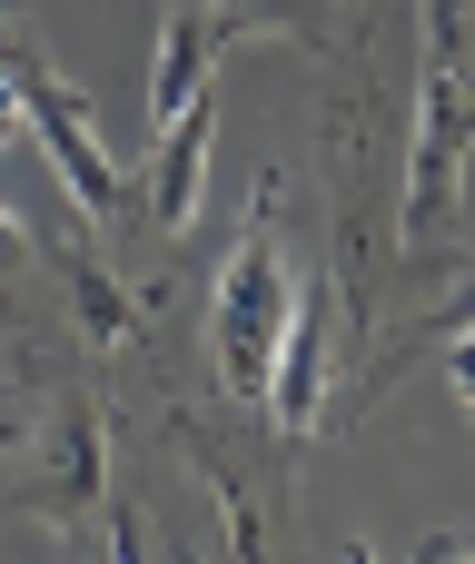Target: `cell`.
<instances>
[{
  "mask_svg": "<svg viewBox=\"0 0 475 564\" xmlns=\"http://www.w3.org/2000/svg\"><path fill=\"white\" fill-rule=\"evenodd\" d=\"M278 178H258V198H248V228H238V248L218 258V297H208V347H218V377H228V397H268V367H278V337H288V317H298V268H288V248H278Z\"/></svg>",
  "mask_w": 475,
  "mask_h": 564,
  "instance_id": "6da1fadb",
  "label": "cell"
},
{
  "mask_svg": "<svg viewBox=\"0 0 475 564\" xmlns=\"http://www.w3.org/2000/svg\"><path fill=\"white\" fill-rule=\"evenodd\" d=\"M466 169H475V69L417 50V129H407V198H397V238L407 248H427L456 218Z\"/></svg>",
  "mask_w": 475,
  "mask_h": 564,
  "instance_id": "7a4b0ae2",
  "label": "cell"
},
{
  "mask_svg": "<svg viewBox=\"0 0 475 564\" xmlns=\"http://www.w3.org/2000/svg\"><path fill=\"white\" fill-rule=\"evenodd\" d=\"M0 59H10V89H20V119H30V139H40V159H50V178H60V198L79 208V218H119L129 208V188H119V159H109V139H99V119H89V99L30 50V40H0Z\"/></svg>",
  "mask_w": 475,
  "mask_h": 564,
  "instance_id": "3957f363",
  "label": "cell"
},
{
  "mask_svg": "<svg viewBox=\"0 0 475 564\" xmlns=\"http://www.w3.org/2000/svg\"><path fill=\"white\" fill-rule=\"evenodd\" d=\"M337 347H347V317H337V297L317 288V297H298V317H288V337H278V367H268V416H278V436H317V416H327V377H337Z\"/></svg>",
  "mask_w": 475,
  "mask_h": 564,
  "instance_id": "277c9868",
  "label": "cell"
},
{
  "mask_svg": "<svg viewBox=\"0 0 475 564\" xmlns=\"http://www.w3.org/2000/svg\"><path fill=\"white\" fill-rule=\"evenodd\" d=\"M238 30H248V20H228L218 0H169L159 59H149V129H169L188 99H208V79H218V59H228Z\"/></svg>",
  "mask_w": 475,
  "mask_h": 564,
  "instance_id": "5b68a950",
  "label": "cell"
},
{
  "mask_svg": "<svg viewBox=\"0 0 475 564\" xmlns=\"http://www.w3.org/2000/svg\"><path fill=\"white\" fill-rule=\"evenodd\" d=\"M208 149H218V99H188L169 129H149V218L179 238L198 218V188H208Z\"/></svg>",
  "mask_w": 475,
  "mask_h": 564,
  "instance_id": "8992f818",
  "label": "cell"
},
{
  "mask_svg": "<svg viewBox=\"0 0 475 564\" xmlns=\"http://www.w3.org/2000/svg\"><path fill=\"white\" fill-rule=\"evenodd\" d=\"M40 506L69 525L99 506V406L89 397H60L50 406V476H40Z\"/></svg>",
  "mask_w": 475,
  "mask_h": 564,
  "instance_id": "52a82bcc",
  "label": "cell"
},
{
  "mask_svg": "<svg viewBox=\"0 0 475 564\" xmlns=\"http://www.w3.org/2000/svg\"><path fill=\"white\" fill-rule=\"evenodd\" d=\"M60 278H69V307H79V327H89V347H129V337H139V307L119 297V278H109L99 258H69Z\"/></svg>",
  "mask_w": 475,
  "mask_h": 564,
  "instance_id": "ba28073f",
  "label": "cell"
},
{
  "mask_svg": "<svg viewBox=\"0 0 475 564\" xmlns=\"http://www.w3.org/2000/svg\"><path fill=\"white\" fill-rule=\"evenodd\" d=\"M20 268H40V238L0 208V317H10V288H20Z\"/></svg>",
  "mask_w": 475,
  "mask_h": 564,
  "instance_id": "9c48e42d",
  "label": "cell"
},
{
  "mask_svg": "<svg viewBox=\"0 0 475 564\" xmlns=\"http://www.w3.org/2000/svg\"><path fill=\"white\" fill-rule=\"evenodd\" d=\"M228 20H248V30H298L307 20V0H218Z\"/></svg>",
  "mask_w": 475,
  "mask_h": 564,
  "instance_id": "30bf717a",
  "label": "cell"
},
{
  "mask_svg": "<svg viewBox=\"0 0 475 564\" xmlns=\"http://www.w3.org/2000/svg\"><path fill=\"white\" fill-rule=\"evenodd\" d=\"M446 347V377H456V397L475 406V327H456V337H436Z\"/></svg>",
  "mask_w": 475,
  "mask_h": 564,
  "instance_id": "8fae6325",
  "label": "cell"
},
{
  "mask_svg": "<svg viewBox=\"0 0 475 564\" xmlns=\"http://www.w3.org/2000/svg\"><path fill=\"white\" fill-rule=\"evenodd\" d=\"M456 327H475V288H466V297H446V307L427 317V347H436V337H456Z\"/></svg>",
  "mask_w": 475,
  "mask_h": 564,
  "instance_id": "7c38bea8",
  "label": "cell"
},
{
  "mask_svg": "<svg viewBox=\"0 0 475 564\" xmlns=\"http://www.w3.org/2000/svg\"><path fill=\"white\" fill-rule=\"evenodd\" d=\"M427 555H475V535H427Z\"/></svg>",
  "mask_w": 475,
  "mask_h": 564,
  "instance_id": "4fadbf2b",
  "label": "cell"
},
{
  "mask_svg": "<svg viewBox=\"0 0 475 564\" xmlns=\"http://www.w3.org/2000/svg\"><path fill=\"white\" fill-rule=\"evenodd\" d=\"M0 456H10V416H0Z\"/></svg>",
  "mask_w": 475,
  "mask_h": 564,
  "instance_id": "5bb4252c",
  "label": "cell"
}]
</instances>
